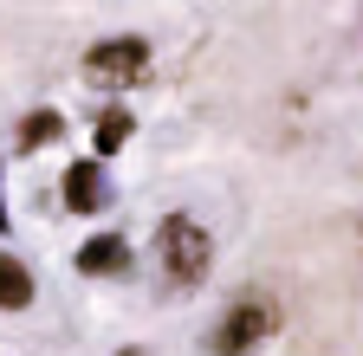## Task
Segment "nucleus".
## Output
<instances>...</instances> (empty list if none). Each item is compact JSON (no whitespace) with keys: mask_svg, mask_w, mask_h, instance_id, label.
Here are the masks:
<instances>
[{"mask_svg":"<svg viewBox=\"0 0 363 356\" xmlns=\"http://www.w3.org/2000/svg\"><path fill=\"white\" fill-rule=\"evenodd\" d=\"M156 253H162V265H169L175 285H201L208 265H214V240H208L201 220H189V214H169L162 227H156Z\"/></svg>","mask_w":363,"mask_h":356,"instance_id":"1","label":"nucleus"},{"mask_svg":"<svg viewBox=\"0 0 363 356\" xmlns=\"http://www.w3.org/2000/svg\"><path fill=\"white\" fill-rule=\"evenodd\" d=\"M150 39L143 33H117V39H98V46L84 52V71L98 78V84H111V91H130V84H143L150 78Z\"/></svg>","mask_w":363,"mask_h":356,"instance_id":"2","label":"nucleus"},{"mask_svg":"<svg viewBox=\"0 0 363 356\" xmlns=\"http://www.w3.org/2000/svg\"><path fill=\"white\" fill-rule=\"evenodd\" d=\"M272 324H279V304H272V298H259V292L240 298V304L220 318V331H214V356H247L253 343L272 337Z\"/></svg>","mask_w":363,"mask_h":356,"instance_id":"3","label":"nucleus"},{"mask_svg":"<svg viewBox=\"0 0 363 356\" xmlns=\"http://www.w3.org/2000/svg\"><path fill=\"white\" fill-rule=\"evenodd\" d=\"M104 201H111L104 162H72V168H65V207H72V214H98Z\"/></svg>","mask_w":363,"mask_h":356,"instance_id":"4","label":"nucleus"},{"mask_svg":"<svg viewBox=\"0 0 363 356\" xmlns=\"http://www.w3.org/2000/svg\"><path fill=\"white\" fill-rule=\"evenodd\" d=\"M130 265V240H117V234H98V240H84L78 246V272H123Z\"/></svg>","mask_w":363,"mask_h":356,"instance_id":"5","label":"nucleus"},{"mask_svg":"<svg viewBox=\"0 0 363 356\" xmlns=\"http://www.w3.org/2000/svg\"><path fill=\"white\" fill-rule=\"evenodd\" d=\"M26 304H33V272L13 253H0V311H26Z\"/></svg>","mask_w":363,"mask_h":356,"instance_id":"6","label":"nucleus"},{"mask_svg":"<svg viewBox=\"0 0 363 356\" xmlns=\"http://www.w3.org/2000/svg\"><path fill=\"white\" fill-rule=\"evenodd\" d=\"M130 130H136V123H130V110H123V104H111V110L98 117V137H91V143H98V156H117V149L130 143Z\"/></svg>","mask_w":363,"mask_h":356,"instance_id":"7","label":"nucleus"},{"mask_svg":"<svg viewBox=\"0 0 363 356\" xmlns=\"http://www.w3.org/2000/svg\"><path fill=\"white\" fill-rule=\"evenodd\" d=\"M59 130H65V117H59V110H33V117L20 123V149H45Z\"/></svg>","mask_w":363,"mask_h":356,"instance_id":"8","label":"nucleus"},{"mask_svg":"<svg viewBox=\"0 0 363 356\" xmlns=\"http://www.w3.org/2000/svg\"><path fill=\"white\" fill-rule=\"evenodd\" d=\"M13 227V214H7V195H0V234H7Z\"/></svg>","mask_w":363,"mask_h":356,"instance_id":"9","label":"nucleus"},{"mask_svg":"<svg viewBox=\"0 0 363 356\" xmlns=\"http://www.w3.org/2000/svg\"><path fill=\"white\" fill-rule=\"evenodd\" d=\"M117 356H150V350H143V343H130V350H117Z\"/></svg>","mask_w":363,"mask_h":356,"instance_id":"10","label":"nucleus"}]
</instances>
